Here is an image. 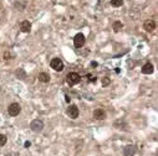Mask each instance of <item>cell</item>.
Wrapping results in <instances>:
<instances>
[{"label":"cell","mask_w":158,"mask_h":156,"mask_svg":"<svg viewBox=\"0 0 158 156\" xmlns=\"http://www.w3.org/2000/svg\"><path fill=\"white\" fill-rule=\"evenodd\" d=\"M6 141H8L6 136L4 134H0V146H4L6 144Z\"/></svg>","instance_id":"16"},{"label":"cell","mask_w":158,"mask_h":156,"mask_svg":"<svg viewBox=\"0 0 158 156\" xmlns=\"http://www.w3.org/2000/svg\"><path fill=\"white\" fill-rule=\"evenodd\" d=\"M38 78H39V81L43 82V83H47V82L50 81V76H49L47 73H40Z\"/></svg>","instance_id":"12"},{"label":"cell","mask_w":158,"mask_h":156,"mask_svg":"<svg viewBox=\"0 0 158 156\" xmlns=\"http://www.w3.org/2000/svg\"><path fill=\"white\" fill-rule=\"evenodd\" d=\"M80 81H81V76L76 72H71L66 76V82L69 86H75V84L80 83Z\"/></svg>","instance_id":"2"},{"label":"cell","mask_w":158,"mask_h":156,"mask_svg":"<svg viewBox=\"0 0 158 156\" xmlns=\"http://www.w3.org/2000/svg\"><path fill=\"white\" fill-rule=\"evenodd\" d=\"M112 27H113V31H115V32H118V31L123 27V24H122L121 21H115Z\"/></svg>","instance_id":"13"},{"label":"cell","mask_w":158,"mask_h":156,"mask_svg":"<svg viewBox=\"0 0 158 156\" xmlns=\"http://www.w3.org/2000/svg\"><path fill=\"white\" fill-rule=\"evenodd\" d=\"M93 118L97 119V120H105L106 119V112L103 109L99 108V109H96L93 112Z\"/></svg>","instance_id":"7"},{"label":"cell","mask_w":158,"mask_h":156,"mask_svg":"<svg viewBox=\"0 0 158 156\" xmlns=\"http://www.w3.org/2000/svg\"><path fill=\"white\" fill-rule=\"evenodd\" d=\"M102 83H103V86H107V84L110 83V79H107V78H103V79H102Z\"/></svg>","instance_id":"17"},{"label":"cell","mask_w":158,"mask_h":156,"mask_svg":"<svg viewBox=\"0 0 158 156\" xmlns=\"http://www.w3.org/2000/svg\"><path fill=\"white\" fill-rule=\"evenodd\" d=\"M21 112V107L18 104V103H11L9 107H8V113L9 115L11 116H18Z\"/></svg>","instance_id":"4"},{"label":"cell","mask_w":158,"mask_h":156,"mask_svg":"<svg viewBox=\"0 0 158 156\" xmlns=\"http://www.w3.org/2000/svg\"><path fill=\"white\" fill-rule=\"evenodd\" d=\"M123 154H124V156H133L136 154V146L127 145L124 147V150H123Z\"/></svg>","instance_id":"10"},{"label":"cell","mask_w":158,"mask_h":156,"mask_svg":"<svg viewBox=\"0 0 158 156\" xmlns=\"http://www.w3.org/2000/svg\"><path fill=\"white\" fill-rule=\"evenodd\" d=\"M30 129L35 131V133H40L44 129V121L41 119H34L30 123Z\"/></svg>","instance_id":"1"},{"label":"cell","mask_w":158,"mask_h":156,"mask_svg":"<svg viewBox=\"0 0 158 156\" xmlns=\"http://www.w3.org/2000/svg\"><path fill=\"white\" fill-rule=\"evenodd\" d=\"M27 146H30V141H26L25 143V147H27Z\"/></svg>","instance_id":"18"},{"label":"cell","mask_w":158,"mask_h":156,"mask_svg":"<svg viewBox=\"0 0 158 156\" xmlns=\"http://www.w3.org/2000/svg\"><path fill=\"white\" fill-rule=\"evenodd\" d=\"M143 27H144V30L147 31V32H152V31L156 29V22H154L153 20H147V21L144 22Z\"/></svg>","instance_id":"9"},{"label":"cell","mask_w":158,"mask_h":156,"mask_svg":"<svg viewBox=\"0 0 158 156\" xmlns=\"http://www.w3.org/2000/svg\"><path fill=\"white\" fill-rule=\"evenodd\" d=\"M20 30H21V32H25V34L30 32V31H31V22L27 21V20L21 21V24H20Z\"/></svg>","instance_id":"8"},{"label":"cell","mask_w":158,"mask_h":156,"mask_svg":"<svg viewBox=\"0 0 158 156\" xmlns=\"http://www.w3.org/2000/svg\"><path fill=\"white\" fill-rule=\"evenodd\" d=\"M66 113H67V115H69L71 119H77V118H79V114H80V110H79L77 105L71 104V105H69Z\"/></svg>","instance_id":"5"},{"label":"cell","mask_w":158,"mask_h":156,"mask_svg":"<svg viewBox=\"0 0 158 156\" xmlns=\"http://www.w3.org/2000/svg\"><path fill=\"white\" fill-rule=\"evenodd\" d=\"M86 42V39H85V35L83 34H77L74 39V45L76 48H81Z\"/></svg>","instance_id":"6"},{"label":"cell","mask_w":158,"mask_h":156,"mask_svg":"<svg viewBox=\"0 0 158 156\" xmlns=\"http://www.w3.org/2000/svg\"><path fill=\"white\" fill-rule=\"evenodd\" d=\"M16 76H18L20 79H25L26 73H25V71H24L22 68H19V70H16Z\"/></svg>","instance_id":"15"},{"label":"cell","mask_w":158,"mask_h":156,"mask_svg":"<svg viewBox=\"0 0 158 156\" xmlns=\"http://www.w3.org/2000/svg\"><path fill=\"white\" fill-rule=\"evenodd\" d=\"M50 66L52 70H55L56 72H61L64 71L65 66H64V62H62L60 58H52L51 62H50Z\"/></svg>","instance_id":"3"},{"label":"cell","mask_w":158,"mask_h":156,"mask_svg":"<svg viewBox=\"0 0 158 156\" xmlns=\"http://www.w3.org/2000/svg\"><path fill=\"white\" fill-rule=\"evenodd\" d=\"M111 5L113 8H120L123 5V0H111Z\"/></svg>","instance_id":"14"},{"label":"cell","mask_w":158,"mask_h":156,"mask_svg":"<svg viewBox=\"0 0 158 156\" xmlns=\"http://www.w3.org/2000/svg\"><path fill=\"white\" fill-rule=\"evenodd\" d=\"M153 71H154V68H153V65L152 63H146L143 67H142V73L143 74H151V73H153Z\"/></svg>","instance_id":"11"}]
</instances>
